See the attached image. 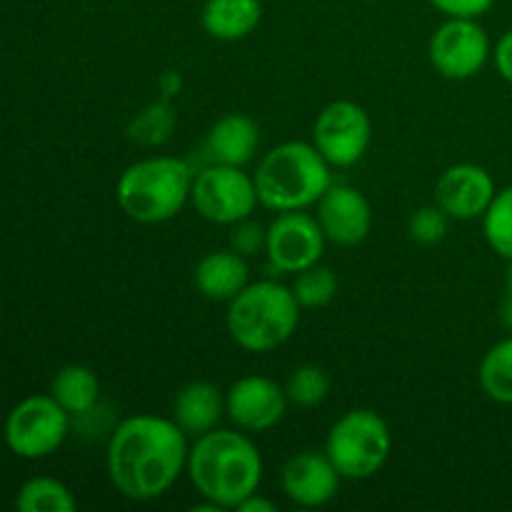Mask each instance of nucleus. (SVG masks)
<instances>
[{"mask_svg": "<svg viewBox=\"0 0 512 512\" xmlns=\"http://www.w3.org/2000/svg\"><path fill=\"white\" fill-rule=\"evenodd\" d=\"M188 453V433L173 418L130 415L108 440V478L123 498L148 503L178 483Z\"/></svg>", "mask_w": 512, "mask_h": 512, "instance_id": "f257e3e1", "label": "nucleus"}, {"mask_svg": "<svg viewBox=\"0 0 512 512\" xmlns=\"http://www.w3.org/2000/svg\"><path fill=\"white\" fill-rule=\"evenodd\" d=\"M185 470L200 498L218 510H238L263 483V455L245 433L215 428L195 438Z\"/></svg>", "mask_w": 512, "mask_h": 512, "instance_id": "f03ea898", "label": "nucleus"}, {"mask_svg": "<svg viewBox=\"0 0 512 512\" xmlns=\"http://www.w3.org/2000/svg\"><path fill=\"white\" fill-rule=\"evenodd\" d=\"M333 165L320 155L313 143L288 140L260 158L255 170V188L263 208L275 213L305 210L318 205L325 190L333 185Z\"/></svg>", "mask_w": 512, "mask_h": 512, "instance_id": "7ed1b4c3", "label": "nucleus"}, {"mask_svg": "<svg viewBox=\"0 0 512 512\" xmlns=\"http://www.w3.org/2000/svg\"><path fill=\"white\" fill-rule=\"evenodd\" d=\"M195 168L183 158L153 155L135 160L120 173L115 185V200L120 210L135 223L155 225L173 220L193 190Z\"/></svg>", "mask_w": 512, "mask_h": 512, "instance_id": "20e7f679", "label": "nucleus"}, {"mask_svg": "<svg viewBox=\"0 0 512 512\" xmlns=\"http://www.w3.org/2000/svg\"><path fill=\"white\" fill-rule=\"evenodd\" d=\"M225 325L235 343L248 353H270L295 335L300 303L293 290L278 280L248 283L228 303Z\"/></svg>", "mask_w": 512, "mask_h": 512, "instance_id": "39448f33", "label": "nucleus"}, {"mask_svg": "<svg viewBox=\"0 0 512 512\" xmlns=\"http://www.w3.org/2000/svg\"><path fill=\"white\" fill-rule=\"evenodd\" d=\"M390 448L393 438L383 415L370 408H355L335 420L325 435L323 450L340 478L368 480L388 463Z\"/></svg>", "mask_w": 512, "mask_h": 512, "instance_id": "423d86ee", "label": "nucleus"}, {"mask_svg": "<svg viewBox=\"0 0 512 512\" xmlns=\"http://www.w3.org/2000/svg\"><path fill=\"white\" fill-rule=\"evenodd\" d=\"M70 413L53 395H30L10 410L5 420V443L18 458L40 460L65 443Z\"/></svg>", "mask_w": 512, "mask_h": 512, "instance_id": "0eeeda50", "label": "nucleus"}, {"mask_svg": "<svg viewBox=\"0 0 512 512\" xmlns=\"http://www.w3.org/2000/svg\"><path fill=\"white\" fill-rule=\"evenodd\" d=\"M190 203L210 223L235 225L250 218L260 200L253 175L235 165L210 163L195 173Z\"/></svg>", "mask_w": 512, "mask_h": 512, "instance_id": "6e6552de", "label": "nucleus"}, {"mask_svg": "<svg viewBox=\"0 0 512 512\" xmlns=\"http://www.w3.org/2000/svg\"><path fill=\"white\" fill-rule=\"evenodd\" d=\"M370 118L353 100H333L318 113L313 125V145L333 168L360 163L370 148Z\"/></svg>", "mask_w": 512, "mask_h": 512, "instance_id": "1a4fd4ad", "label": "nucleus"}, {"mask_svg": "<svg viewBox=\"0 0 512 512\" xmlns=\"http://www.w3.org/2000/svg\"><path fill=\"white\" fill-rule=\"evenodd\" d=\"M490 55V38L478 18H448L428 43L430 65L448 80L473 78L485 68Z\"/></svg>", "mask_w": 512, "mask_h": 512, "instance_id": "9d476101", "label": "nucleus"}, {"mask_svg": "<svg viewBox=\"0 0 512 512\" xmlns=\"http://www.w3.org/2000/svg\"><path fill=\"white\" fill-rule=\"evenodd\" d=\"M328 238L318 218L305 210L278 213L265 230V255L278 273H300L318 265Z\"/></svg>", "mask_w": 512, "mask_h": 512, "instance_id": "9b49d317", "label": "nucleus"}, {"mask_svg": "<svg viewBox=\"0 0 512 512\" xmlns=\"http://www.w3.org/2000/svg\"><path fill=\"white\" fill-rule=\"evenodd\" d=\"M288 393L265 375L238 378L225 393V415L245 433H265L285 418Z\"/></svg>", "mask_w": 512, "mask_h": 512, "instance_id": "f8f14e48", "label": "nucleus"}, {"mask_svg": "<svg viewBox=\"0 0 512 512\" xmlns=\"http://www.w3.org/2000/svg\"><path fill=\"white\" fill-rule=\"evenodd\" d=\"M318 223L328 243L340 248H355L363 243L373 228V208L370 200L353 185H330L318 200Z\"/></svg>", "mask_w": 512, "mask_h": 512, "instance_id": "ddd939ff", "label": "nucleus"}, {"mask_svg": "<svg viewBox=\"0 0 512 512\" xmlns=\"http://www.w3.org/2000/svg\"><path fill=\"white\" fill-rule=\"evenodd\" d=\"M495 180L483 165H450L435 183V205L453 220H475L488 213L495 198Z\"/></svg>", "mask_w": 512, "mask_h": 512, "instance_id": "4468645a", "label": "nucleus"}, {"mask_svg": "<svg viewBox=\"0 0 512 512\" xmlns=\"http://www.w3.org/2000/svg\"><path fill=\"white\" fill-rule=\"evenodd\" d=\"M340 473L325 450H303V453L293 455L285 460L283 473H280V483H283V493L288 495L290 503L298 508H323L330 500L338 495L340 488Z\"/></svg>", "mask_w": 512, "mask_h": 512, "instance_id": "2eb2a0df", "label": "nucleus"}, {"mask_svg": "<svg viewBox=\"0 0 512 512\" xmlns=\"http://www.w3.org/2000/svg\"><path fill=\"white\" fill-rule=\"evenodd\" d=\"M260 145V128L250 115L228 113L215 120L203 143V160L215 165L245 168L253 163Z\"/></svg>", "mask_w": 512, "mask_h": 512, "instance_id": "dca6fc26", "label": "nucleus"}, {"mask_svg": "<svg viewBox=\"0 0 512 512\" xmlns=\"http://www.w3.org/2000/svg\"><path fill=\"white\" fill-rule=\"evenodd\" d=\"M193 283L203 298L213 303H230L250 283L248 263L233 248L213 250L198 260Z\"/></svg>", "mask_w": 512, "mask_h": 512, "instance_id": "f3484780", "label": "nucleus"}, {"mask_svg": "<svg viewBox=\"0 0 512 512\" xmlns=\"http://www.w3.org/2000/svg\"><path fill=\"white\" fill-rule=\"evenodd\" d=\"M223 413L225 395L220 393L218 385L205 383V380H193V383L183 385L173 400V420L195 438L218 428Z\"/></svg>", "mask_w": 512, "mask_h": 512, "instance_id": "a211bd4d", "label": "nucleus"}, {"mask_svg": "<svg viewBox=\"0 0 512 512\" xmlns=\"http://www.w3.org/2000/svg\"><path fill=\"white\" fill-rule=\"evenodd\" d=\"M263 20L260 0H205L200 10V23L205 33L215 40L235 43L253 33Z\"/></svg>", "mask_w": 512, "mask_h": 512, "instance_id": "6ab92c4d", "label": "nucleus"}, {"mask_svg": "<svg viewBox=\"0 0 512 512\" xmlns=\"http://www.w3.org/2000/svg\"><path fill=\"white\" fill-rule=\"evenodd\" d=\"M50 395L70 415H88L98 405L100 380L88 365H65L53 378Z\"/></svg>", "mask_w": 512, "mask_h": 512, "instance_id": "aec40b11", "label": "nucleus"}, {"mask_svg": "<svg viewBox=\"0 0 512 512\" xmlns=\"http://www.w3.org/2000/svg\"><path fill=\"white\" fill-rule=\"evenodd\" d=\"M478 380L483 393L500 405H512V335L498 340L480 363Z\"/></svg>", "mask_w": 512, "mask_h": 512, "instance_id": "412c9836", "label": "nucleus"}, {"mask_svg": "<svg viewBox=\"0 0 512 512\" xmlns=\"http://www.w3.org/2000/svg\"><path fill=\"white\" fill-rule=\"evenodd\" d=\"M175 123V110L170 105V100L160 98L155 103L145 105L138 115L128 123V138L133 140L140 148H158L165 145L173 135Z\"/></svg>", "mask_w": 512, "mask_h": 512, "instance_id": "4be33fe9", "label": "nucleus"}, {"mask_svg": "<svg viewBox=\"0 0 512 512\" xmlns=\"http://www.w3.org/2000/svg\"><path fill=\"white\" fill-rule=\"evenodd\" d=\"M15 508L20 512H73V493L55 478H33L18 490Z\"/></svg>", "mask_w": 512, "mask_h": 512, "instance_id": "5701e85b", "label": "nucleus"}, {"mask_svg": "<svg viewBox=\"0 0 512 512\" xmlns=\"http://www.w3.org/2000/svg\"><path fill=\"white\" fill-rule=\"evenodd\" d=\"M300 308H325L338 295V275L325 265H310V268L295 273V283L290 285Z\"/></svg>", "mask_w": 512, "mask_h": 512, "instance_id": "b1692460", "label": "nucleus"}, {"mask_svg": "<svg viewBox=\"0 0 512 512\" xmlns=\"http://www.w3.org/2000/svg\"><path fill=\"white\" fill-rule=\"evenodd\" d=\"M483 233L500 258L512 260V185L498 190L483 215Z\"/></svg>", "mask_w": 512, "mask_h": 512, "instance_id": "393cba45", "label": "nucleus"}, {"mask_svg": "<svg viewBox=\"0 0 512 512\" xmlns=\"http://www.w3.org/2000/svg\"><path fill=\"white\" fill-rule=\"evenodd\" d=\"M285 393H288L290 403L298 405V408H315L328 398L330 378L318 365H300L290 373Z\"/></svg>", "mask_w": 512, "mask_h": 512, "instance_id": "a878e982", "label": "nucleus"}, {"mask_svg": "<svg viewBox=\"0 0 512 512\" xmlns=\"http://www.w3.org/2000/svg\"><path fill=\"white\" fill-rule=\"evenodd\" d=\"M408 235L413 243L425 245V248L443 243L448 235V213L438 205L418 208L408 220Z\"/></svg>", "mask_w": 512, "mask_h": 512, "instance_id": "bb28decb", "label": "nucleus"}, {"mask_svg": "<svg viewBox=\"0 0 512 512\" xmlns=\"http://www.w3.org/2000/svg\"><path fill=\"white\" fill-rule=\"evenodd\" d=\"M265 230L268 228H263V225L250 218L230 225V248L243 255V258L260 253V250H265Z\"/></svg>", "mask_w": 512, "mask_h": 512, "instance_id": "cd10ccee", "label": "nucleus"}, {"mask_svg": "<svg viewBox=\"0 0 512 512\" xmlns=\"http://www.w3.org/2000/svg\"><path fill=\"white\" fill-rule=\"evenodd\" d=\"M448 18H480L495 5V0H428Z\"/></svg>", "mask_w": 512, "mask_h": 512, "instance_id": "c85d7f7f", "label": "nucleus"}, {"mask_svg": "<svg viewBox=\"0 0 512 512\" xmlns=\"http://www.w3.org/2000/svg\"><path fill=\"white\" fill-rule=\"evenodd\" d=\"M493 60H495V68H498L500 78L508 80L512 85V28L508 33L500 35L498 45L493 50Z\"/></svg>", "mask_w": 512, "mask_h": 512, "instance_id": "c756f323", "label": "nucleus"}, {"mask_svg": "<svg viewBox=\"0 0 512 512\" xmlns=\"http://www.w3.org/2000/svg\"><path fill=\"white\" fill-rule=\"evenodd\" d=\"M240 512H275V503L273 500L263 498L260 493H253L250 498H245L243 503L238 505Z\"/></svg>", "mask_w": 512, "mask_h": 512, "instance_id": "7c9ffc66", "label": "nucleus"}, {"mask_svg": "<svg viewBox=\"0 0 512 512\" xmlns=\"http://www.w3.org/2000/svg\"><path fill=\"white\" fill-rule=\"evenodd\" d=\"M180 88H183V78H180V73H175V70H168V73L160 78V90H163L165 100L175 98V95L180 93Z\"/></svg>", "mask_w": 512, "mask_h": 512, "instance_id": "2f4dec72", "label": "nucleus"}, {"mask_svg": "<svg viewBox=\"0 0 512 512\" xmlns=\"http://www.w3.org/2000/svg\"><path fill=\"white\" fill-rule=\"evenodd\" d=\"M500 320H503L505 330L512 335V298L503 300V308H500Z\"/></svg>", "mask_w": 512, "mask_h": 512, "instance_id": "473e14b6", "label": "nucleus"}, {"mask_svg": "<svg viewBox=\"0 0 512 512\" xmlns=\"http://www.w3.org/2000/svg\"><path fill=\"white\" fill-rule=\"evenodd\" d=\"M505 298H512V260L508 265V273H505Z\"/></svg>", "mask_w": 512, "mask_h": 512, "instance_id": "72a5a7b5", "label": "nucleus"}]
</instances>
